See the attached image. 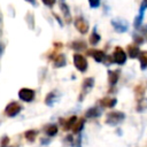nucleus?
<instances>
[{"label":"nucleus","instance_id":"39448f33","mask_svg":"<svg viewBox=\"0 0 147 147\" xmlns=\"http://www.w3.org/2000/svg\"><path fill=\"white\" fill-rule=\"evenodd\" d=\"M21 110H22L21 105L17 103V102H15V101H13V102H10V103L7 105V107H6V109H5V113H6V115L9 116V117H14V116H16L17 114H20Z\"/></svg>","mask_w":147,"mask_h":147},{"label":"nucleus","instance_id":"dca6fc26","mask_svg":"<svg viewBox=\"0 0 147 147\" xmlns=\"http://www.w3.org/2000/svg\"><path fill=\"white\" fill-rule=\"evenodd\" d=\"M65 63H67V60H65V55H64V54H59V55L55 57V60H54V65H55L56 68H59V67H64Z\"/></svg>","mask_w":147,"mask_h":147},{"label":"nucleus","instance_id":"c85d7f7f","mask_svg":"<svg viewBox=\"0 0 147 147\" xmlns=\"http://www.w3.org/2000/svg\"><path fill=\"white\" fill-rule=\"evenodd\" d=\"M133 37H134V40H136L138 44H140V42H142V41H144V39H142V38H140V37H139V36H137V34H134Z\"/></svg>","mask_w":147,"mask_h":147},{"label":"nucleus","instance_id":"7ed1b4c3","mask_svg":"<svg viewBox=\"0 0 147 147\" xmlns=\"http://www.w3.org/2000/svg\"><path fill=\"white\" fill-rule=\"evenodd\" d=\"M113 61L119 65L124 64L126 62V53L124 52L123 48L121 47H116L113 52Z\"/></svg>","mask_w":147,"mask_h":147},{"label":"nucleus","instance_id":"cd10ccee","mask_svg":"<svg viewBox=\"0 0 147 147\" xmlns=\"http://www.w3.org/2000/svg\"><path fill=\"white\" fill-rule=\"evenodd\" d=\"M42 2H44L46 6H48V7H52V6L55 3V0H42Z\"/></svg>","mask_w":147,"mask_h":147},{"label":"nucleus","instance_id":"412c9836","mask_svg":"<svg viewBox=\"0 0 147 147\" xmlns=\"http://www.w3.org/2000/svg\"><path fill=\"white\" fill-rule=\"evenodd\" d=\"M100 34L96 32V30L94 29V31L92 32V34L90 36V44L91 45H96L99 41H100Z\"/></svg>","mask_w":147,"mask_h":147},{"label":"nucleus","instance_id":"393cba45","mask_svg":"<svg viewBox=\"0 0 147 147\" xmlns=\"http://www.w3.org/2000/svg\"><path fill=\"white\" fill-rule=\"evenodd\" d=\"M136 94H137V96L138 98H141L142 95H144V87L142 86H137L136 87Z\"/></svg>","mask_w":147,"mask_h":147},{"label":"nucleus","instance_id":"aec40b11","mask_svg":"<svg viewBox=\"0 0 147 147\" xmlns=\"http://www.w3.org/2000/svg\"><path fill=\"white\" fill-rule=\"evenodd\" d=\"M37 134H38V132H37L36 130H28V131L24 133V137H25V139H26L28 141L32 142V141H34Z\"/></svg>","mask_w":147,"mask_h":147},{"label":"nucleus","instance_id":"20e7f679","mask_svg":"<svg viewBox=\"0 0 147 147\" xmlns=\"http://www.w3.org/2000/svg\"><path fill=\"white\" fill-rule=\"evenodd\" d=\"M111 25H113V28L115 29V31L118 32V33L126 32L127 29H129V23H127V21H124V20H121V18L111 20Z\"/></svg>","mask_w":147,"mask_h":147},{"label":"nucleus","instance_id":"6ab92c4d","mask_svg":"<svg viewBox=\"0 0 147 147\" xmlns=\"http://www.w3.org/2000/svg\"><path fill=\"white\" fill-rule=\"evenodd\" d=\"M84 123H85V119H84V118H79V119L76 122V124L74 125V127H72L74 133H79V132L82 131V129L84 127Z\"/></svg>","mask_w":147,"mask_h":147},{"label":"nucleus","instance_id":"4be33fe9","mask_svg":"<svg viewBox=\"0 0 147 147\" xmlns=\"http://www.w3.org/2000/svg\"><path fill=\"white\" fill-rule=\"evenodd\" d=\"M85 47H86V44L84 42V41H74L72 44H71V48H74V49H76V51H83V49H85Z\"/></svg>","mask_w":147,"mask_h":147},{"label":"nucleus","instance_id":"f03ea898","mask_svg":"<svg viewBox=\"0 0 147 147\" xmlns=\"http://www.w3.org/2000/svg\"><path fill=\"white\" fill-rule=\"evenodd\" d=\"M74 64H75L76 69H78L80 72H85L87 70V61L79 53H76L74 55Z\"/></svg>","mask_w":147,"mask_h":147},{"label":"nucleus","instance_id":"473e14b6","mask_svg":"<svg viewBox=\"0 0 147 147\" xmlns=\"http://www.w3.org/2000/svg\"><path fill=\"white\" fill-rule=\"evenodd\" d=\"M2 52H3V45L0 42V55L2 54Z\"/></svg>","mask_w":147,"mask_h":147},{"label":"nucleus","instance_id":"a878e982","mask_svg":"<svg viewBox=\"0 0 147 147\" xmlns=\"http://www.w3.org/2000/svg\"><path fill=\"white\" fill-rule=\"evenodd\" d=\"M91 8H98L100 6V0H88Z\"/></svg>","mask_w":147,"mask_h":147},{"label":"nucleus","instance_id":"bb28decb","mask_svg":"<svg viewBox=\"0 0 147 147\" xmlns=\"http://www.w3.org/2000/svg\"><path fill=\"white\" fill-rule=\"evenodd\" d=\"M147 8V0H142L141 5H140V9H139V14H144V11Z\"/></svg>","mask_w":147,"mask_h":147},{"label":"nucleus","instance_id":"7c9ffc66","mask_svg":"<svg viewBox=\"0 0 147 147\" xmlns=\"http://www.w3.org/2000/svg\"><path fill=\"white\" fill-rule=\"evenodd\" d=\"M54 17H55V18H56V20H57V22H59V23H60V25H61V26H62V25H63V23H62V21H61V20H60V18H59V16H57V15H56V14H54Z\"/></svg>","mask_w":147,"mask_h":147},{"label":"nucleus","instance_id":"9d476101","mask_svg":"<svg viewBox=\"0 0 147 147\" xmlns=\"http://www.w3.org/2000/svg\"><path fill=\"white\" fill-rule=\"evenodd\" d=\"M119 78V70H109L108 71V82L110 84V86L116 85V83L118 82Z\"/></svg>","mask_w":147,"mask_h":147},{"label":"nucleus","instance_id":"b1692460","mask_svg":"<svg viewBox=\"0 0 147 147\" xmlns=\"http://www.w3.org/2000/svg\"><path fill=\"white\" fill-rule=\"evenodd\" d=\"M142 18H144V14H139V15L136 17V20H134V26H136L137 29L140 26V24H141V22H142Z\"/></svg>","mask_w":147,"mask_h":147},{"label":"nucleus","instance_id":"5701e85b","mask_svg":"<svg viewBox=\"0 0 147 147\" xmlns=\"http://www.w3.org/2000/svg\"><path fill=\"white\" fill-rule=\"evenodd\" d=\"M55 100H56L55 92H51V93L47 94V96H46V99H45V103H46L47 106H52Z\"/></svg>","mask_w":147,"mask_h":147},{"label":"nucleus","instance_id":"423d86ee","mask_svg":"<svg viewBox=\"0 0 147 147\" xmlns=\"http://www.w3.org/2000/svg\"><path fill=\"white\" fill-rule=\"evenodd\" d=\"M34 91L30 88H21L18 91V98L25 102H31L34 99Z\"/></svg>","mask_w":147,"mask_h":147},{"label":"nucleus","instance_id":"4468645a","mask_svg":"<svg viewBox=\"0 0 147 147\" xmlns=\"http://www.w3.org/2000/svg\"><path fill=\"white\" fill-rule=\"evenodd\" d=\"M77 121H78V118H77L76 116L70 117L69 119H67V121L64 122V124H63V129H64L65 131H68V130H72V127H74V125L76 124Z\"/></svg>","mask_w":147,"mask_h":147},{"label":"nucleus","instance_id":"f3484780","mask_svg":"<svg viewBox=\"0 0 147 147\" xmlns=\"http://www.w3.org/2000/svg\"><path fill=\"white\" fill-rule=\"evenodd\" d=\"M45 133L48 136V137H54L56 133H57V126L55 124H49L45 127Z\"/></svg>","mask_w":147,"mask_h":147},{"label":"nucleus","instance_id":"1a4fd4ad","mask_svg":"<svg viewBox=\"0 0 147 147\" xmlns=\"http://www.w3.org/2000/svg\"><path fill=\"white\" fill-rule=\"evenodd\" d=\"M87 54L88 55H91L96 62H102V61H105V53L102 52V51H99V49H90V51H87Z\"/></svg>","mask_w":147,"mask_h":147},{"label":"nucleus","instance_id":"6e6552de","mask_svg":"<svg viewBox=\"0 0 147 147\" xmlns=\"http://www.w3.org/2000/svg\"><path fill=\"white\" fill-rule=\"evenodd\" d=\"M93 85H94V79H93L92 77L84 79V82H83V88H82V92H83V93H82V95H80V100L83 99L84 94H86V93H88V92L91 91V88L93 87Z\"/></svg>","mask_w":147,"mask_h":147},{"label":"nucleus","instance_id":"0eeeda50","mask_svg":"<svg viewBox=\"0 0 147 147\" xmlns=\"http://www.w3.org/2000/svg\"><path fill=\"white\" fill-rule=\"evenodd\" d=\"M74 24H75V28H76L82 34L87 33V31H88V23H87L83 17H77V18L75 20Z\"/></svg>","mask_w":147,"mask_h":147},{"label":"nucleus","instance_id":"ddd939ff","mask_svg":"<svg viewBox=\"0 0 147 147\" xmlns=\"http://www.w3.org/2000/svg\"><path fill=\"white\" fill-rule=\"evenodd\" d=\"M60 9H61V11L63 13V16H64L65 21H67V22H70L71 16H70V11H69V6H68V5H67L64 1H61Z\"/></svg>","mask_w":147,"mask_h":147},{"label":"nucleus","instance_id":"c756f323","mask_svg":"<svg viewBox=\"0 0 147 147\" xmlns=\"http://www.w3.org/2000/svg\"><path fill=\"white\" fill-rule=\"evenodd\" d=\"M9 141V138L8 137H5V138H2V147H6V145H7V142Z\"/></svg>","mask_w":147,"mask_h":147},{"label":"nucleus","instance_id":"f8f14e48","mask_svg":"<svg viewBox=\"0 0 147 147\" xmlns=\"http://www.w3.org/2000/svg\"><path fill=\"white\" fill-rule=\"evenodd\" d=\"M100 103L101 106L103 107H107V108H113L116 103H117V100L115 98H103L100 100Z\"/></svg>","mask_w":147,"mask_h":147},{"label":"nucleus","instance_id":"a211bd4d","mask_svg":"<svg viewBox=\"0 0 147 147\" xmlns=\"http://www.w3.org/2000/svg\"><path fill=\"white\" fill-rule=\"evenodd\" d=\"M100 114H101V111H100L96 107H92V108H90V109L85 113V116L88 117V118H92V117H99Z\"/></svg>","mask_w":147,"mask_h":147},{"label":"nucleus","instance_id":"2eb2a0df","mask_svg":"<svg viewBox=\"0 0 147 147\" xmlns=\"http://www.w3.org/2000/svg\"><path fill=\"white\" fill-rule=\"evenodd\" d=\"M139 60H140V69L141 70H146L147 69V51L140 52Z\"/></svg>","mask_w":147,"mask_h":147},{"label":"nucleus","instance_id":"9b49d317","mask_svg":"<svg viewBox=\"0 0 147 147\" xmlns=\"http://www.w3.org/2000/svg\"><path fill=\"white\" fill-rule=\"evenodd\" d=\"M127 53H129V56L132 57V59H136V57H139L140 55V49L137 45H129L127 47Z\"/></svg>","mask_w":147,"mask_h":147},{"label":"nucleus","instance_id":"2f4dec72","mask_svg":"<svg viewBox=\"0 0 147 147\" xmlns=\"http://www.w3.org/2000/svg\"><path fill=\"white\" fill-rule=\"evenodd\" d=\"M25 1H28L29 3H32L33 6H36V5H37V2H36V0H25Z\"/></svg>","mask_w":147,"mask_h":147},{"label":"nucleus","instance_id":"f257e3e1","mask_svg":"<svg viewBox=\"0 0 147 147\" xmlns=\"http://www.w3.org/2000/svg\"><path fill=\"white\" fill-rule=\"evenodd\" d=\"M125 118V115L124 113L122 111H110L107 114V117H106V124L108 125H117L119 123H122Z\"/></svg>","mask_w":147,"mask_h":147}]
</instances>
